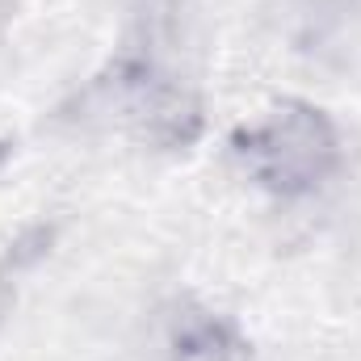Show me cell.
<instances>
[{"label":"cell","mask_w":361,"mask_h":361,"mask_svg":"<svg viewBox=\"0 0 361 361\" xmlns=\"http://www.w3.org/2000/svg\"><path fill=\"white\" fill-rule=\"evenodd\" d=\"M235 160L261 189L277 197L315 193L341 164V130L311 101H281L235 130Z\"/></svg>","instance_id":"1"},{"label":"cell","mask_w":361,"mask_h":361,"mask_svg":"<svg viewBox=\"0 0 361 361\" xmlns=\"http://www.w3.org/2000/svg\"><path fill=\"white\" fill-rule=\"evenodd\" d=\"M248 341L240 328L206 307H185L169 324V361H244Z\"/></svg>","instance_id":"2"},{"label":"cell","mask_w":361,"mask_h":361,"mask_svg":"<svg viewBox=\"0 0 361 361\" xmlns=\"http://www.w3.org/2000/svg\"><path fill=\"white\" fill-rule=\"evenodd\" d=\"M8 302H13V290H8V286H4V281H0V315H4V311H8Z\"/></svg>","instance_id":"3"}]
</instances>
